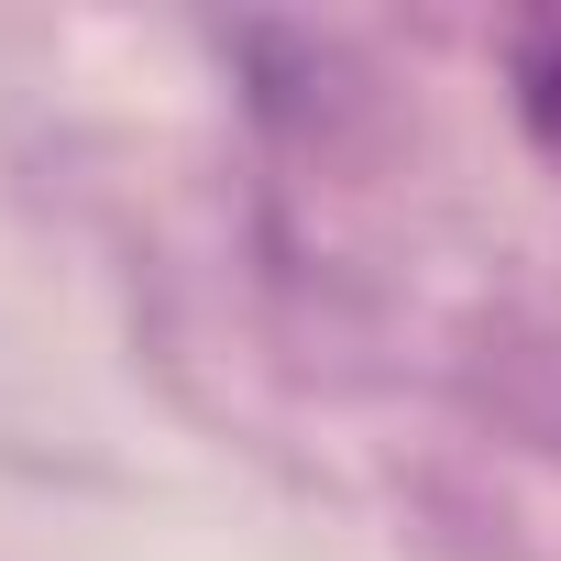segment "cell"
<instances>
[{"mask_svg": "<svg viewBox=\"0 0 561 561\" xmlns=\"http://www.w3.org/2000/svg\"><path fill=\"white\" fill-rule=\"evenodd\" d=\"M506 100H517V133L561 165V23H528L506 45Z\"/></svg>", "mask_w": 561, "mask_h": 561, "instance_id": "6da1fadb", "label": "cell"}]
</instances>
